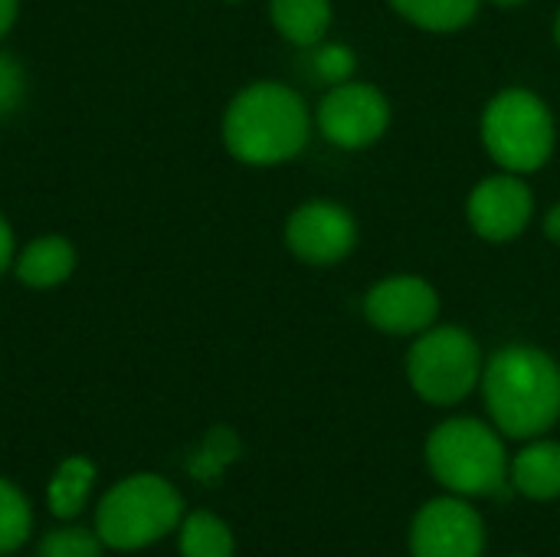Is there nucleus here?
I'll list each match as a JSON object with an SVG mask.
<instances>
[{
    "mask_svg": "<svg viewBox=\"0 0 560 557\" xmlns=\"http://www.w3.org/2000/svg\"><path fill=\"white\" fill-rule=\"evenodd\" d=\"M354 240H358L354 217L345 207L328 204V200L299 207L285 227L289 250L312 266H331V263L345 259L351 253Z\"/></svg>",
    "mask_w": 560,
    "mask_h": 557,
    "instance_id": "1a4fd4ad",
    "label": "nucleus"
},
{
    "mask_svg": "<svg viewBox=\"0 0 560 557\" xmlns=\"http://www.w3.org/2000/svg\"><path fill=\"white\" fill-rule=\"evenodd\" d=\"M390 3L404 20L433 33L463 30L479 10V0H390Z\"/></svg>",
    "mask_w": 560,
    "mask_h": 557,
    "instance_id": "f3484780",
    "label": "nucleus"
},
{
    "mask_svg": "<svg viewBox=\"0 0 560 557\" xmlns=\"http://www.w3.org/2000/svg\"><path fill=\"white\" fill-rule=\"evenodd\" d=\"M10 259H13V233H10L7 220L0 217V272L10 266Z\"/></svg>",
    "mask_w": 560,
    "mask_h": 557,
    "instance_id": "4be33fe9",
    "label": "nucleus"
},
{
    "mask_svg": "<svg viewBox=\"0 0 560 557\" xmlns=\"http://www.w3.org/2000/svg\"><path fill=\"white\" fill-rule=\"evenodd\" d=\"M486 529L472 506L463 499L427 502L410 529L413 557H482Z\"/></svg>",
    "mask_w": 560,
    "mask_h": 557,
    "instance_id": "6e6552de",
    "label": "nucleus"
},
{
    "mask_svg": "<svg viewBox=\"0 0 560 557\" xmlns=\"http://www.w3.org/2000/svg\"><path fill=\"white\" fill-rule=\"evenodd\" d=\"M23 95V72L10 56H0V115L10 112Z\"/></svg>",
    "mask_w": 560,
    "mask_h": 557,
    "instance_id": "412c9836",
    "label": "nucleus"
},
{
    "mask_svg": "<svg viewBox=\"0 0 560 557\" xmlns=\"http://www.w3.org/2000/svg\"><path fill=\"white\" fill-rule=\"evenodd\" d=\"M482 391L492 420L512 440H532L560 417V368L538 348H502L486 374Z\"/></svg>",
    "mask_w": 560,
    "mask_h": 557,
    "instance_id": "f257e3e1",
    "label": "nucleus"
},
{
    "mask_svg": "<svg viewBox=\"0 0 560 557\" xmlns=\"http://www.w3.org/2000/svg\"><path fill=\"white\" fill-rule=\"evenodd\" d=\"M364 312L368 322L387 335H413L433 325L440 312V299L430 282L417 276H394L368 292Z\"/></svg>",
    "mask_w": 560,
    "mask_h": 557,
    "instance_id": "9d476101",
    "label": "nucleus"
},
{
    "mask_svg": "<svg viewBox=\"0 0 560 557\" xmlns=\"http://www.w3.org/2000/svg\"><path fill=\"white\" fill-rule=\"evenodd\" d=\"M515 489L528 499L548 502L560 496V443H535L518 453L512 466Z\"/></svg>",
    "mask_w": 560,
    "mask_h": 557,
    "instance_id": "ddd939ff",
    "label": "nucleus"
},
{
    "mask_svg": "<svg viewBox=\"0 0 560 557\" xmlns=\"http://www.w3.org/2000/svg\"><path fill=\"white\" fill-rule=\"evenodd\" d=\"M482 141L509 174H528L545 167L555 151V118L535 92L509 89L489 102Z\"/></svg>",
    "mask_w": 560,
    "mask_h": 557,
    "instance_id": "39448f33",
    "label": "nucleus"
},
{
    "mask_svg": "<svg viewBox=\"0 0 560 557\" xmlns=\"http://www.w3.org/2000/svg\"><path fill=\"white\" fill-rule=\"evenodd\" d=\"M407 374L413 391L430 404H459L472 394L482 378V355L469 332L463 328H430L417 338L407 358Z\"/></svg>",
    "mask_w": 560,
    "mask_h": 557,
    "instance_id": "423d86ee",
    "label": "nucleus"
},
{
    "mask_svg": "<svg viewBox=\"0 0 560 557\" xmlns=\"http://www.w3.org/2000/svg\"><path fill=\"white\" fill-rule=\"evenodd\" d=\"M223 138L233 158L246 164L289 161L308 141V108L289 85L256 82L230 102Z\"/></svg>",
    "mask_w": 560,
    "mask_h": 557,
    "instance_id": "f03ea898",
    "label": "nucleus"
},
{
    "mask_svg": "<svg viewBox=\"0 0 560 557\" xmlns=\"http://www.w3.org/2000/svg\"><path fill=\"white\" fill-rule=\"evenodd\" d=\"M532 190L515 174L486 177L469 197V223L482 240L509 243L532 220Z\"/></svg>",
    "mask_w": 560,
    "mask_h": 557,
    "instance_id": "9b49d317",
    "label": "nucleus"
},
{
    "mask_svg": "<svg viewBox=\"0 0 560 557\" xmlns=\"http://www.w3.org/2000/svg\"><path fill=\"white\" fill-rule=\"evenodd\" d=\"M276 30L295 46H315L331 23V0H272Z\"/></svg>",
    "mask_w": 560,
    "mask_h": 557,
    "instance_id": "2eb2a0df",
    "label": "nucleus"
},
{
    "mask_svg": "<svg viewBox=\"0 0 560 557\" xmlns=\"http://www.w3.org/2000/svg\"><path fill=\"white\" fill-rule=\"evenodd\" d=\"M555 30H558V43H560V13H558V26H555Z\"/></svg>",
    "mask_w": 560,
    "mask_h": 557,
    "instance_id": "a878e982",
    "label": "nucleus"
},
{
    "mask_svg": "<svg viewBox=\"0 0 560 557\" xmlns=\"http://www.w3.org/2000/svg\"><path fill=\"white\" fill-rule=\"evenodd\" d=\"M315 72L322 76V79H328V82H348L351 79V72H354V53L348 49V46H338V43H331V46H322L318 53H315Z\"/></svg>",
    "mask_w": 560,
    "mask_h": 557,
    "instance_id": "aec40b11",
    "label": "nucleus"
},
{
    "mask_svg": "<svg viewBox=\"0 0 560 557\" xmlns=\"http://www.w3.org/2000/svg\"><path fill=\"white\" fill-rule=\"evenodd\" d=\"M545 233H548L555 243H560V204L548 210V217H545Z\"/></svg>",
    "mask_w": 560,
    "mask_h": 557,
    "instance_id": "5701e85b",
    "label": "nucleus"
},
{
    "mask_svg": "<svg viewBox=\"0 0 560 557\" xmlns=\"http://www.w3.org/2000/svg\"><path fill=\"white\" fill-rule=\"evenodd\" d=\"M184 522L180 492L154 473H138L115 483L98 509L95 532L112 552H141L167 538Z\"/></svg>",
    "mask_w": 560,
    "mask_h": 557,
    "instance_id": "7ed1b4c3",
    "label": "nucleus"
},
{
    "mask_svg": "<svg viewBox=\"0 0 560 557\" xmlns=\"http://www.w3.org/2000/svg\"><path fill=\"white\" fill-rule=\"evenodd\" d=\"M430 473L459 496H492L505 483V446L479 420L440 423L427 440Z\"/></svg>",
    "mask_w": 560,
    "mask_h": 557,
    "instance_id": "20e7f679",
    "label": "nucleus"
},
{
    "mask_svg": "<svg viewBox=\"0 0 560 557\" xmlns=\"http://www.w3.org/2000/svg\"><path fill=\"white\" fill-rule=\"evenodd\" d=\"M180 557H233V532L213 512H190L180 522Z\"/></svg>",
    "mask_w": 560,
    "mask_h": 557,
    "instance_id": "dca6fc26",
    "label": "nucleus"
},
{
    "mask_svg": "<svg viewBox=\"0 0 560 557\" xmlns=\"http://www.w3.org/2000/svg\"><path fill=\"white\" fill-rule=\"evenodd\" d=\"M33 535V509L23 489L0 479V557L20 552Z\"/></svg>",
    "mask_w": 560,
    "mask_h": 557,
    "instance_id": "a211bd4d",
    "label": "nucleus"
},
{
    "mask_svg": "<svg viewBox=\"0 0 560 557\" xmlns=\"http://www.w3.org/2000/svg\"><path fill=\"white\" fill-rule=\"evenodd\" d=\"M72 266H75V253L62 236H39L16 259V276L33 289H49L62 282L72 272Z\"/></svg>",
    "mask_w": 560,
    "mask_h": 557,
    "instance_id": "4468645a",
    "label": "nucleus"
},
{
    "mask_svg": "<svg viewBox=\"0 0 560 557\" xmlns=\"http://www.w3.org/2000/svg\"><path fill=\"white\" fill-rule=\"evenodd\" d=\"M92 486H95V466L92 460L85 456H69L59 463V469L52 473L49 486H46V506L49 512L59 519V522H72L89 496H92Z\"/></svg>",
    "mask_w": 560,
    "mask_h": 557,
    "instance_id": "f8f14e48",
    "label": "nucleus"
},
{
    "mask_svg": "<svg viewBox=\"0 0 560 557\" xmlns=\"http://www.w3.org/2000/svg\"><path fill=\"white\" fill-rule=\"evenodd\" d=\"M13 16H16V0H0V36L10 30Z\"/></svg>",
    "mask_w": 560,
    "mask_h": 557,
    "instance_id": "b1692460",
    "label": "nucleus"
},
{
    "mask_svg": "<svg viewBox=\"0 0 560 557\" xmlns=\"http://www.w3.org/2000/svg\"><path fill=\"white\" fill-rule=\"evenodd\" d=\"M495 7H522L525 0H492Z\"/></svg>",
    "mask_w": 560,
    "mask_h": 557,
    "instance_id": "393cba45",
    "label": "nucleus"
},
{
    "mask_svg": "<svg viewBox=\"0 0 560 557\" xmlns=\"http://www.w3.org/2000/svg\"><path fill=\"white\" fill-rule=\"evenodd\" d=\"M105 542L98 538L95 529L82 525H62L43 535L39 542V557H102Z\"/></svg>",
    "mask_w": 560,
    "mask_h": 557,
    "instance_id": "6ab92c4d",
    "label": "nucleus"
},
{
    "mask_svg": "<svg viewBox=\"0 0 560 557\" xmlns=\"http://www.w3.org/2000/svg\"><path fill=\"white\" fill-rule=\"evenodd\" d=\"M390 121L387 98L361 82H338L318 105V128L338 148L374 144Z\"/></svg>",
    "mask_w": 560,
    "mask_h": 557,
    "instance_id": "0eeeda50",
    "label": "nucleus"
}]
</instances>
